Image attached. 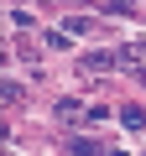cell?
<instances>
[{
    "label": "cell",
    "instance_id": "1",
    "mask_svg": "<svg viewBox=\"0 0 146 156\" xmlns=\"http://www.w3.org/2000/svg\"><path fill=\"white\" fill-rule=\"evenodd\" d=\"M84 68H89V73H110V68H120V52H89Z\"/></svg>",
    "mask_w": 146,
    "mask_h": 156
},
{
    "label": "cell",
    "instance_id": "2",
    "mask_svg": "<svg viewBox=\"0 0 146 156\" xmlns=\"http://www.w3.org/2000/svg\"><path fill=\"white\" fill-rule=\"evenodd\" d=\"M73 156H115V151H104L99 140H84V135H73Z\"/></svg>",
    "mask_w": 146,
    "mask_h": 156
},
{
    "label": "cell",
    "instance_id": "3",
    "mask_svg": "<svg viewBox=\"0 0 146 156\" xmlns=\"http://www.w3.org/2000/svg\"><path fill=\"white\" fill-rule=\"evenodd\" d=\"M78 115H84L78 99H57V120H78Z\"/></svg>",
    "mask_w": 146,
    "mask_h": 156
},
{
    "label": "cell",
    "instance_id": "4",
    "mask_svg": "<svg viewBox=\"0 0 146 156\" xmlns=\"http://www.w3.org/2000/svg\"><path fill=\"white\" fill-rule=\"evenodd\" d=\"M120 120L136 130V125H146V109H141V104H125V109H120Z\"/></svg>",
    "mask_w": 146,
    "mask_h": 156
}]
</instances>
